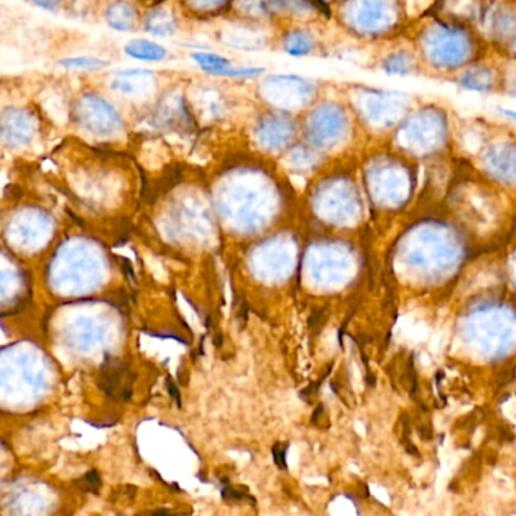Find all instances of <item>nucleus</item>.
Wrapping results in <instances>:
<instances>
[{
	"label": "nucleus",
	"instance_id": "obj_6",
	"mask_svg": "<svg viewBox=\"0 0 516 516\" xmlns=\"http://www.w3.org/2000/svg\"><path fill=\"white\" fill-rule=\"evenodd\" d=\"M75 486L82 492H88V494H97L98 489L102 487V478H101V473L98 471L93 469L89 473L84 474L79 480L75 482Z\"/></svg>",
	"mask_w": 516,
	"mask_h": 516
},
{
	"label": "nucleus",
	"instance_id": "obj_8",
	"mask_svg": "<svg viewBox=\"0 0 516 516\" xmlns=\"http://www.w3.org/2000/svg\"><path fill=\"white\" fill-rule=\"evenodd\" d=\"M286 450L288 445L283 447L280 443H276L273 447V460L279 469H286Z\"/></svg>",
	"mask_w": 516,
	"mask_h": 516
},
{
	"label": "nucleus",
	"instance_id": "obj_1",
	"mask_svg": "<svg viewBox=\"0 0 516 516\" xmlns=\"http://www.w3.org/2000/svg\"><path fill=\"white\" fill-rule=\"evenodd\" d=\"M133 382L135 374L126 362L115 357H106L101 367L97 383L108 398L120 403L128 401L133 392Z\"/></svg>",
	"mask_w": 516,
	"mask_h": 516
},
{
	"label": "nucleus",
	"instance_id": "obj_5",
	"mask_svg": "<svg viewBox=\"0 0 516 516\" xmlns=\"http://www.w3.org/2000/svg\"><path fill=\"white\" fill-rule=\"evenodd\" d=\"M59 66L66 68H84V70H98L108 66V62L103 59L89 58V57H76V58H66L59 61Z\"/></svg>",
	"mask_w": 516,
	"mask_h": 516
},
{
	"label": "nucleus",
	"instance_id": "obj_11",
	"mask_svg": "<svg viewBox=\"0 0 516 516\" xmlns=\"http://www.w3.org/2000/svg\"><path fill=\"white\" fill-rule=\"evenodd\" d=\"M323 412H324V404H318V406H316V409L314 411V413H312V418H311V421L314 422V424H316V422H318V420L321 418V416H323Z\"/></svg>",
	"mask_w": 516,
	"mask_h": 516
},
{
	"label": "nucleus",
	"instance_id": "obj_13",
	"mask_svg": "<svg viewBox=\"0 0 516 516\" xmlns=\"http://www.w3.org/2000/svg\"><path fill=\"white\" fill-rule=\"evenodd\" d=\"M418 433H420V436L422 439H425V441H430L433 438V433H432V430L429 427H420L418 429Z\"/></svg>",
	"mask_w": 516,
	"mask_h": 516
},
{
	"label": "nucleus",
	"instance_id": "obj_2",
	"mask_svg": "<svg viewBox=\"0 0 516 516\" xmlns=\"http://www.w3.org/2000/svg\"><path fill=\"white\" fill-rule=\"evenodd\" d=\"M124 53L128 57L138 61H162L167 57V50L159 46L158 43L150 40H132L124 46Z\"/></svg>",
	"mask_w": 516,
	"mask_h": 516
},
{
	"label": "nucleus",
	"instance_id": "obj_14",
	"mask_svg": "<svg viewBox=\"0 0 516 516\" xmlns=\"http://www.w3.org/2000/svg\"><path fill=\"white\" fill-rule=\"evenodd\" d=\"M147 516H179V515H177V513H175V512H170V510L161 509V510H155V512L147 513Z\"/></svg>",
	"mask_w": 516,
	"mask_h": 516
},
{
	"label": "nucleus",
	"instance_id": "obj_12",
	"mask_svg": "<svg viewBox=\"0 0 516 516\" xmlns=\"http://www.w3.org/2000/svg\"><path fill=\"white\" fill-rule=\"evenodd\" d=\"M35 5H37L38 8H46V10L49 11H57L59 3L57 2H35Z\"/></svg>",
	"mask_w": 516,
	"mask_h": 516
},
{
	"label": "nucleus",
	"instance_id": "obj_10",
	"mask_svg": "<svg viewBox=\"0 0 516 516\" xmlns=\"http://www.w3.org/2000/svg\"><path fill=\"white\" fill-rule=\"evenodd\" d=\"M167 389H168L171 398H173V400L176 401L177 407L182 406V400H180V392H179V389H177L176 383L173 382V378H171V377H167Z\"/></svg>",
	"mask_w": 516,
	"mask_h": 516
},
{
	"label": "nucleus",
	"instance_id": "obj_7",
	"mask_svg": "<svg viewBox=\"0 0 516 516\" xmlns=\"http://www.w3.org/2000/svg\"><path fill=\"white\" fill-rule=\"evenodd\" d=\"M221 496H223V500L228 503H241L244 500H253L251 496L246 494V491H238V489L230 487V486H224L221 489Z\"/></svg>",
	"mask_w": 516,
	"mask_h": 516
},
{
	"label": "nucleus",
	"instance_id": "obj_3",
	"mask_svg": "<svg viewBox=\"0 0 516 516\" xmlns=\"http://www.w3.org/2000/svg\"><path fill=\"white\" fill-rule=\"evenodd\" d=\"M193 58L206 73L219 76L223 70L230 68V61L212 53H193Z\"/></svg>",
	"mask_w": 516,
	"mask_h": 516
},
{
	"label": "nucleus",
	"instance_id": "obj_9",
	"mask_svg": "<svg viewBox=\"0 0 516 516\" xmlns=\"http://www.w3.org/2000/svg\"><path fill=\"white\" fill-rule=\"evenodd\" d=\"M320 385H321V382H318V383H311L309 386H307L306 389H303V391L300 392V397L303 398V400L304 401H307V403H311L312 401V397L314 395H316V394H318V389H320Z\"/></svg>",
	"mask_w": 516,
	"mask_h": 516
},
{
	"label": "nucleus",
	"instance_id": "obj_4",
	"mask_svg": "<svg viewBox=\"0 0 516 516\" xmlns=\"http://www.w3.org/2000/svg\"><path fill=\"white\" fill-rule=\"evenodd\" d=\"M106 20L110 23L111 28L117 29V31H131L133 29V11L131 10V5L126 3L124 8V14H120L119 6L117 3H114L112 6H110V10L106 13Z\"/></svg>",
	"mask_w": 516,
	"mask_h": 516
}]
</instances>
